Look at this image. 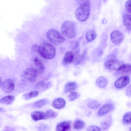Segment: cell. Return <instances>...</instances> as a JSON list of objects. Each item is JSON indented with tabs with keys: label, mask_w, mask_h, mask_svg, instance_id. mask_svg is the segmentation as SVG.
I'll return each instance as SVG.
<instances>
[{
	"label": "cell",
	"mask_w": 131,
	"mask_h": 131,
	"mask_svg": "<svg viewBox=\"0 0 131 131\" xmlns=\"http://www.w3.org/2000/svg\"><path fill=\"white\" fill-rule=\"evenodd\" d=\"M0 86L3 92L6 93H9L13 90L15 84L12 80L8 79L4 81L1 83Z\"/></svg>",
	"instance_id": "cell-8"
},
{
	"label": "cell",
	"mask_w": 131,
	"mask_h": 131,
	"mask_svg": "<svg viewBox=\"0 0 131 131\" xmlns=\"http://www.w3.org/2000/svg\"><path fill=\"white\" fill-rule=\"evenodd\" d=\"M31 116L32 119L35 121L46 119L45 113L40 111H34L31 113Z\"/></svg>",
	"instance_id": "cell-14"
},
{
	"label": "cell",
	"mask_w": 131,
	"mask_h": 131,
	"mask_svg": "<svg viewBox=\"0 0 131 131\" xmlns=\"http://www.w3.org/2000/svg\"><path fill=\"white\" fill-rule=\"evenodd\" d=\"M130 81V79L128 76H123L120 77L115 81L114 85L117 88L121 89L128 85Z\"/></svg>",
	"instance_id": "cell-11"
},
{
	"label": "cell",
	"mask_w": 131,
	"mask_h": 131,
	"mask_svg": "<svg viewBox=\"0 0 131 131\" xmlns=\"http://www.w3.org/2000/svg\"><path fill=\"white\" fill-rule=\"evenodd\" d=\"M37 52L41 57L48 60L53 59L56 53L54 47L47 42L43 43L38 46Z\"/></svg>",
	"instance_id": "cell-1"
},
{
	"label": "cell",
	"mask_w": 131,
	"mask_h": 131,
	"mask_svg": "<svg viewBox=\"0 0 131 131\" xmlns=\"http://www.w3.org/2000/svg\"><path fill=\"white\" fill-rule=\"evenodd\" d=\"M49 83H46L43 81H40L38 82L34 87L35 89H40L42 88L46 89L48 87Z\"/></svg>",
	"instance_id": "cell-27"
},
{
	"label": "cell",
	"mask_w": 131,
	"mask_h": 131,
	"mask_svg": "<svg viewBox=\"0 0 131 131\" xmlns=\"http://www.w3.org/2000/svg\"><path fill=\"white\" fill-rule=\"evenodd\" d=\"M4 111L3 109L2 108L0 107V112H2Z\"/></svg>",
	"instance_id": "cell-36"
},
{
	"label": "cell",
	"mask_w": 131,
	"mask_h": 131,
	"mask_svg": "<svg viewBox=\"0 0 131 131\" xmlns=\"http://www.w3.org/2000/svg\"><path fill=\"white\" fill-rule=\"evenodd\" d=\"M126 94L128 96H131V85H130L127 88L126 91Z\"/></svg>",
	"instance_id": "cell-34"
},
{
	"label": "cell",
	"mask_w": 131,
	"mask_h": 131,
	"mask_svg": "<svg viewBox=\"0 0 131 131\" xmlns=\"http://www.w3.org/2000/svg\"><path fill=\"white\" fill-rule=\"evenodd\" d=\"M77 85L75 82H70L65 85L64 91L65 93H68L73 91L76 89Z\"/></svg>",
	"instance_id": "cell-17"
},
{
	"label": "cell",
	"mask_w": 131,
	"mask_h": 131,
	"mask_svg": "<svg viewBox=\"0 0 131 131\" xmlns=\"http://www.w3.org/2000/svg\"><path fill=\"white\" fill-rule=\"evenodd\" d=\"M100 124L103 130H106L108 128L109 125L107 123L105 122H101Z\"/></svg>",
	"instance_id": "cell-33"
},
{
	"label": "cell",
	"mask_w": 131,
	"mask_h": 131,
	"mask_svg": "<svg viewBox=\"0 0 131 131\" xmlns=\"http://www.w3.org/2000/svg\"><path fill=\"white\" fill-rule=\"evenodd\" d=\"M61 31L63 35L69 38H72L76 36L77 27L75 23L69 20L64 21L61 27Z\"/></svg>",
	"instance_id": "cell-2"
},
{
	"label": "cell",
	"mask_w": 131,
	"mask_h": 131,
	"mask_svg": "<svg viewBox=\"0 0 131 131\" xmlns=\"http://www.w3.org/2000/svg\"><path fill=\"white\" fill-rule=\"evenodd\" d=\"M96 85L101 88L104 87L107 84V80L106 78L103 77H101L96 80Z\"/></svg>",
	"instance_id": "cell-21"
},
{
	"label": "cell",
	"mask_w": 131,
	"mask_h": 131,
	"mask_svg": "<svg viewBox=\"0 0 131 131\" xmlns=\"http://www.w3.org/2000/svg\"><path fill=\"white\" fill-rule=\"evenodd\" d=\"M77 52L74 53L72 51L67 52L63 59V63L65 65L69 64L74 61H75L77 55Z\"/></svg>",
	"instance_id": "cell-10"
},
{
	"label": "cell",
	"mask_w": 131,
	"mask_h": 131,
	"mask_svg": "<svg viewBox=\"0 0 131 131\" xmlns=\"http://www.w3.org/2000/svg\"><path fill=\"white\" fill-rule=\"evenodd\" d=\"M79 5H90V0H76Z\"/></svg>",
	"instance_id": "cell-30"
},
{
	"label": "cell",
	"mask_w": 131,
	"mask_h": 131,
	"mask_svg": "<svg viewBox=\"0 0 131 131\" xmlns=\"http://www.w3.org/2000/svg\"><path fill=\"white\" fill-rule=\"evenodd\" d=\"M71 128V122L69 121H63L59 123L57 126L56 130L66 131L70 130Z\"/></svg>",
	"instance_id": "cell-13"
},
{
	"label": "cell",
	"mask_w": 131,
	"mask_h": 131,
	"mask_svg": "<svg viewBox=\"0 0 131 131\" xmlns=\"http://www.w3.org/2000/svg\"><path fill=\"white\" fill-rule=\"evenodd\" d=\"M1 81H2L1 78V77L0 76V86L1 85Z\"/></svg>",
	"instance_id": "cell-37"
},
{
	"label": "cell",
	"mask_w": 131,
	"mask_h": 131,
	"mask_svg": "<svg viewBox=\"0 0 131 131\" xmlns=\"http://www.w3.org/2000/svg\"><path fill=\"white\" fill-rule=\"evenodd\" d=\"M38 74L31 67L28 68L23 71V77L29 81L33 82H35L37 79Z\"/></svg>",
	"instance_id": "cell-7"
},
{
	"label": "cell",
	"mask_w": 131,
	"mask_h": 131,
	"mask_svg": "<svg viewBox=\"0 0 131 131\" xmlns=\"http://www.w3.org/2000/svg\"><path fill=\"white\" fill-rule=\"evenodd\" d=\"M48 102V101L46 99H42L35 102L33 104V106L35 108H39L42 107Z\"/></svg>",
	"instance_id": "cell-22"
},
{
	"label": "cell",
	"mask_w": 131,
	"mask_h": 131,
	"mask_svg": "<svg viewBox=\"0 0 131 131\" xmlns=\"http://www.w3.org/2000/svg\"><path fill=\"white\" fill-rule=\"evenodd\" d=\"M77 97V94L76 92H72L69 94L68 97L69 100L71 101H73L75 100Z\"/></svg>",
	"instance_id": "cell-31"
},
{
	"label": "cell",
	"mask_w": 131,
	"mask_h": 131,
	"mask_svg": "<svg viewBox=\"0 0 131 131\" xmlns=\"http://www.w3.org/2000/svg\"><path fill=\"white\" fill-rule=\"evenodd\" d=\"M31 67L37 74L42 73L45 69L44 64L39 58L35 57L33 58L31 62Z\"/></svg>",
	"instance_id": "cell-5"
},
{
	"label": "cell",
	"mask_w": 131,
	"mask_h": 131,
	"mask_svg": "<svg viewBox=\"0 0 131 131\" xmlns=\"http://www.w3.org/2000/svg\"><path fill=\"white\" fill-rule=\"evenodd\" d=\"M39 94V92L35 90L24 94L23 96L25 99L27 100L37 96Z\"/></svg>",
	"instance_id": "cell-23"
},
{
	"label": "cell",
	"mask_w": 131,
	"mask_h": 131,
	"mask_svg": "<svg viewBox=\"0 0 131 131\" xmlns=\"http://www.w3.org/2000/svg\"><path fill=\"white\" fill-rule=\"evenodd\" d=\"M15 97L12 95L5 96L0 100V103L5 105L12 104L14 101Z\"/></svg>",
	"instance_id": "cell-18"
},
{
	"label": "cell",
	"mask_w": 131,
	"mask_h": 131,
	"mask_svg": "<svg viewBox=\"0 0 131 131\" xmlns=\"http://www.w3.org/2000/svg\"><path fill=\"white\" fill-rule=\"evenodd\" d=\"M66 104V101L63 99L58 98L56 99L53 101L52 106L56 108L60 109L64 108Z\"/></svg>",
	"instance_id": "cell-15"
},
{
	"label": "cell",
	"mask_w": 131,
	"mask_h": 131,
	"mask_svg": "<svg viewBox=\"0 0 131 131\" xmlns=\"http://www.w3.org/2000/svg\"><path fill=\"white\" fill-rule=\"evenodd\" d=\"M90 10V5H79L75 12L76 18L81 22L86 21L89 17Z\"/></svg>",
	"instance_id": "cell-4"
},
{
	"label": "cell",
	"mask_w": 131,
	"mask_h": 131,
	"mask_svg": "<svg viewBox=\"0 0 131 131\" xmlns=\"http://www.w3.org/2000/svg\"><path fill=\"white\" fill-rule=\"evenodd\" d=\"M125 9L126 12L130 14L131 12V0H127L125 3Z\"/></svg>",
	"instance_id": "cell-29"
},
{
	"label": "cell",
	"mask_w": 131,
	"mask_h": 131,
	"mask_svg": "<svg viewBox=\"0 0 131 131\" xmlns=\"http://www.w3.org/2000/svg\"><path fill=\"white\" fill-rule=\"evenodd\" d=\"M85 125V123L82 121L78 119H76L73 123V128L76 130H80L83 128Z\"/></svg>",
	"instance_id": "cell-20"
},
{
	"label": "cell",
	"mask_w": 131,
	"mask_h": 131,
	"mask_svg": "<svg viewBox=\"0 0 131 131\" xmlns=\"http://www.w3.org/2000/svg\"><path fill=\"white\" fill-rule=\"evenodd\" d=\"M110 37L111 40L114 43L119 45L123 41L124 36L120 31L116 30L113 31L111 33Z\"/></svg>",
	"instance_id": "cell-9"
},
{
	"label": "cell",
	"mask_w": 131,
	"mask_h": 131,
	"mask_svg": "<svg viewBox=\"0 0 131 131\" xmlns=\"http://www.w3.org/2000/svg\"><path fill=\"white\" fill-rule=\"evenodd\" d=\"M123 24L127 29L131 31V15L127 13H124L123 16Z\"/></svg>",
	"instance_id": "cell-16"
},
{
	"label": "cell",
	"mask_w": 131,
	"mask_h": 131,
	"mask_svg": "<svg viewBox=\"0 0 131 131\" xmlns=\"http://www.w3.org/2000/svg\"><path fill=\"white\" fill-rule=\"evenodd\" d=\"M131 71V66L129 64H124L121 67L118 71L122 73H128Z\"/></svg>",
	"instance_id": "cell-25"
},
{
	"label": "cell",
	"mask_w": 131,
	"mask_h": 131,
	"mask_svg": "<svg viewBox=\"0 0 131 131\" xmlns=\"http://www.w3.org/2000/svg\"><path fill=\"white\" fill-rule=\"evenodd\" d=\"M124 63L119 60L112 59L107 61L105 63V66L108 69L118 71Z\"/></svg>",
	"instance_id": "cell-6"
},
{
	"label": "cell",
	"mask_w": 131,
	"mask_h": 131,
	"mask_svg": "<svg viewBox=\"0 0 131 131\" xmlns=\"http://www.w3.org/2000/svg\"><path fill=\"white\" fill-rule=\"evenodd\" d=\"M114 107L111 103H107L103 105L98 112V115L100 116L105 115L114 110Z\"/></svg>",
	"instance_id": "cell-12"
},
{
	"label": "cell",
	"mask_w": 131,
	"mask_h": 131,
	"mask_svg": "<svg viewBox=\"0 0 131 131\" xmlns=\"http://www.w3.org/2000/svg\"><path fill=\"white\" fill-rule=\"evenodd\" d=\"M101 129L99 127L94 125L89 126L87 129V131H100Z\"/></svg>",
	"instance_id": "cell-32"
},
{
	"label": "cell",
	"mask_w": 131,
	"mask_h": 131,
	"mask_svg": "<svg viewBox=\"0 0 131 131\" xmlns=\"http://www.w3.org/2000/svg\"><path fill=\"white\" fill-rule=\"evenodd\" d=\"M38 46L37 45H34L32 47V50L37 52Z\"/></svg>",
	"instance_id": "cell-35"
},
{
	"label": "cell",
	"mask_w": 131,
	"mask_h": 131,
	"mask_svg": "<svg viewBox=\"0 0 131 131\" xmlns=\"http://www.w3.org/2000/svg\"><path fill=\"white\" fill-rule=\"evenodd\" d=\"M46 36L49 41L56 45L62 43L66 40L64 37L59 32L54 29H49L47 32Z\"/></svg>",
	"instance_id": "cell-3"
},
{
	"label": "cell",
	"mask_w": 131,
	"mask_h": 131,
	"mask_svg": "<svg viewBox=\"0 0 131 131\" xmlns=\"http://www.w3.org/2000/svg\"><path fill=\"white\" fill-rule=\"evenodd\" d=\"M100 104L98 102L95 100L91 101L87 104V106L90 108L95 109L99 107Z\"/></svg>",
	"instance_id": "cell-26"
},
{
	"label": "cell",
	"mask_w": 131,
	"mask_h": 131,
	"mask_svg": "<svg viewBox=\"0 0 131 131\" xmlns=\"http://www.w3.org/2000/svg\"><path fill=\"white\" fill-rule=\"evenodd\" d=\"M45 114L46 119L56 117L58 114L57 112L51 110H49L47 111Z\"/></svg>",
	"instance_id": "cell-28"
},
{
	"label": "cell",
	"mask_w": 131,
	"mask_h": 131,
	"mask_svg": "<svg viewBox=\"0 0 131 131\" xmlns=\"http://www.w3.org/2000/svg\"><path fill=\"white\" fill-rule=\"evenodd\" d=\"M96 36V33L94 30L90 29L87 31L85 37L88 41L91 42L95 39Z\"/></svg>",
	"instance_id": "cell-19"
},
{
	"label": "cell",
	"mask_w": 131,
	"mask_h": 131,
	"mask_svg": "<svg viewBox=\"0 0 131 131\" xmlns=\"http://www.w3.org/2000/svg\"><path fill=\"white\" fill-rule=\"evenodd\" d=\"M122 122L125 125H128L131 124V112H128L124 115L122 119Z\"/></svg>",
	"instance_id": "cell-24"
}]
</instances>
